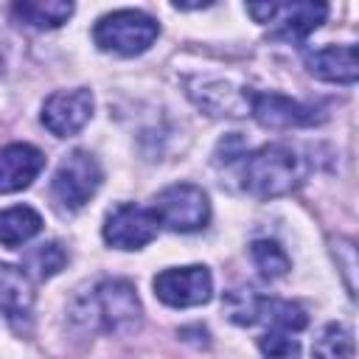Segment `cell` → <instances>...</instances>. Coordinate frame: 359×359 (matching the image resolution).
I'll list each match as a JSON object with an SVG mask.
<instances>
[{"instance_id":"cell-1","label":"cell","mask_w":359,"mask_h":359,"mask_svg":"<svg viewBox=\"0 0 359 359\" xmlns=\"http://www.w3.org/2000/svg\"><path fill=\"white\" fill-rule=\"evenodd\" d=\"M300 180H303V163L283 143L261 146L258 151L247 154L241 165V185L255 199L283 196L292 188H297Z\"/></svg>"},{"instance_id":"cell-2","label":"cell","mask_w":359,"mask_h":359,"mask_svg":"<svg viewBox=\"0 0 359 359\" xmlns=\"http://www.w3.org/2000/svg\"><path fill=\"white\" fill-rule=\"evenodd\" d=\"M157 34H160L157 20L143 11H135V8L104 14L93 28L95 45L101 50L118 53V56H137V53L149 50L151 42L157 39Z\"/></svg>"},{"instance_id":"cell-3","label":"cell","mask_w":359,"mask_h":359,"mask_svg":"<svg viewBox=\"0 0 359 359\" xmlns=\"http://www.w3.org/2000/svg\"><path fill=\"white\" fill-rule=\"evenodd\" d=\"M101 180L104 174H101L98 160L90 151L76 149L59 163L53 182H50V196L62 210L76 213L95 196V191L101 188Z\"/></svg>"},{"instance_id":"cell-4","label":"cell","mask_w":359,"mask_h":359,"mask_svg":"<svg viewBox=\"0 0 359 359\" xmlns=\"http://www.w3.org/2000/svg\"><path fill=\"white\" fill-rule=\"evenodd\" d=\"M151 210L157 222L174 233H194L210 222V202L205 191L191 182H177L163 188L154 196Z\"/></svg>"},{"instance_id":"cell-5","label":"cell","mask_w":359,"mask_h":359,"mask_svg":"<svg viewBox=\"0 0 359 359\" xmlns=\"http://www.w3.org/2000/svg\"><path fill=\"white\" fill-rule=\"evenodd\" d=\"M154 294L171 309L205 306L213 297V278L205 266H174L154 278Z\"/></svg>"},{"instance_id":"cell-6","label":"cell","mask_w":359,"mask_h":359,"mask_svg":"<svg viewBox=\"0 0 359 359\" xmlns=\"http://www.w3.org/2000/svg\"><path fill=\"white\" fill-rule=\"evenodd\" d=\"M157 216L151 208H137V205H118L107 213L104 219V241L115 250H140L157 236Z\"/></svg>"},{"instance_id":"cell-7","label":"cell","mask_w":359,"mask_h":359,"mask_svg":"<svg viewBox=\"0 0 359 359\" xmlns=\"http://www.w3.org/2000/svg\"><path fill=\"white\" fill-rule=\"evenodd\" d=\"M95 309L104 331L129 334L140 325V300L129 280H104L95 289Z\"/></svg>"},{"instance_id":"cell-8","label":"cell","mask_w":359,"mask_h":359,"mask_svg":"<svg viewBox=\"0 0 359 359\" xmlns=\"http://www.w3.org/2000/svg\"><path fill=\"white\" fill-rule=\"evenodd\" d=\"M93 115V93L84 87L59 90L42 104V123L56 137H70L87 126Z\"/></svg>"},{"instance_id":"cell-9","label":"cell","mask_w":359,"mask_h":359,"mask_svg":"<svg viewBox=\"0 0 359 359\" xmlns=\"http://www.w3.org/2000/svg\"><path fill=\"white\" fill-rule=\"evenodd\" d=\"M247 107L252 118L266 129H292V126H311L317 123V115L311 107L283 95V93H255L244 90Z\"/></svg>"},{"instance_id":"cell-10","label":"cell","mask_w":359,"mask_h":359,"mask_svg":"<svg viewBox=\"0 0 359 359\" xmlns=\"http://www.w3.org/2000/svg\"><path fill=\"white\" fill-rule=\"evenodd\" d=\"M45 168V154L31 143H8L0 149V194L28 188Z\"/></svg>"},{"instance_id":"cell-11","label":"cell","mask_w":359,"mask_h":359,"mask_svg":"<svg viewBox=\"0 0 359 359\" xmlns=\"http://www.w3.org/2000/svg\"><path fill=\"white\" fill-rule=\"evenodd\" d=\"M306 67L311 76L334 84H353L359 76L356 45H325L306 56Z\"/></svg>"},{"instance_id":"cell-12","label":"cell","mask_w":359,"mask_h":359,"mask_svg":"<svg viewBox=\"0 0 359 359\" xmlns=\"http://www.w3.org/2000/svg\"><path fill=\"white\" fill-rule=\"evenodd\" d=\"M280 8V39L300 42L311 31H317L328 17V0H283Z\"/></svg>"},{"instance_id":"cell-13","label":"cell","mask_w":359,"mask_h":359,"mask_svg":"<svg viewBox=\"0 0 359 359\" xmlns=\"http://www.w3.org/2000/svg\"><path fill=\"white\" fill-rule=\"evenodd\" d=\"M0 309L11 323L28 320L34 309V286L25 269L0 264Z\"/></svg>"},{"instance_id":"cell-14","label":"cell","mask_w":359,"mask_h":359,"mask_svg":"<svg viewBox=\"0 0 359 359\" xmlns=\"http://www.w3.org/2000/svg\"><path fill=\"white\" fill-rule=\"evenodd\" d=\"M73 0H11L14 17L34 28H59L73 17Z\"/></svg>"},{"instance_id":"cell-15","label":"cell","mask_w":359,"mask_h":359,"mask_svg":"<svg viewBox=\"0 0 359 359\" xmlns=\"http://www.w3.org/2000/svg\"><path fill=\"white\" fill-rule=\"evenodd\" d=\"M42 230V216L28 205H14L0 213V244L20 247Z\"/></svg>"},{"instance_id":"cell-16","label":"cell","mask_w":359,"mask_h":359,"mask_svg":"<svg viewBox=\"0 0 359 359\" xmlns=\"http://www.w3.org/2000/svg\"><path fill=\"white\" fill-rule=\"evenodd\" d=\"M258 320L269 323L272 331H283V334H294V331H303L309 325V317L306 311L292 303V300H266L261 297V306H258Z\"/></svg>"},{"instance_id":"cell-17","label":"cell","mask_w":359,"mask_h":359,"mask_svg":"<svg viewBox=\"0 0 359 359\" xmlns=\"http://www.w3.org/2000/svg\"><path fill=\"white\" fill-rule=\"evenodd\" d=\"M250 255H252V264L258 266V272L266 278V280H275V278H283L292 266L289 255L283 252V247L278 241H269V238H258L250 244Z\"/></svg>"},{"instance_id":"cell-18","label":"cell","mask_w":359,"mask_h":359,"mask_svg":"<svg viewBox=\"0 0 359 359\" xmlns=\"http://www.w3.org/2000/svg\"><path fill=\"white\" fill-rule=\"evenodd\" d=\"M65 261H67V252L62 250V244L45 241V244H36L34 250L25 252L22 269L25 272H34L39 280H45V278H53L65 266Z\"/></svg>"},{"instance_id":"cell-19","label":"cell","mask_w":359,"mask_h":359,"mask_svg":"<svg viewBox=\"0 0 359 359\" xmlns=\"http://www.w3.org/2000/svg\"><path fill=\"white\" fill-rule=\"evenodd\" d=\"M258 306H261V297L252 289H233L224 297L227 317L236 325H252V323H258Z\"/></svg>"},{"instance_id":"cell-20","label":"cell","mask_w":359,"mask_h":359,"mask_svg":"<svg viewBox=\"0 0 359 359\" xmlns=\"http://www.w3.org/2000/svg\"><path fill=\"white\" fill-rule=\"evenodd\" d=\"M314 353L320 356H353V337L342 325H328L314 345Z\"/></svg>"},{"instance_id":"cell-21","label":"cell","mask_w":359,"mask_h":359,"mask_svg":"<svg viewBox=\"0 0 359 359\" xmlns=\"http://www.w3.org/2000/svg\"><path fill=\"white\" fill-rule=\"evenodd\" d=\"M258 345H261V351L269 353V356H297V353H300L297 339L286 337L283 331H272V328H269V334L261 337Z\"/></svg>"},{"instance_id":"cell-22","label":"cell","mask_w":359,"mask_h":359,"mask_svg":"<svg viewBox=\"0 0 359 359\" xmlns=\"http://www.w3.org/2000/svg\"><path fill=\"white\" fill-rule=\"evenodd\" d=\"M278 3L280 0H247V11L255 22H269L278 14Z\"/></svg>"},{"instance_id":"cell-23","label":"cell","mask_w":359,"mask_h":359,"mask_svg":"<svg viewBox=\"0 0 359 359\" xmlns=\"http://www.w3.org/2000/svg\"><path fill=\"white\" fill-rule=\"evenodd\" d=\"M177 8H205V6H210L213 0H171Z\"/></svg>"}]
</instances>
